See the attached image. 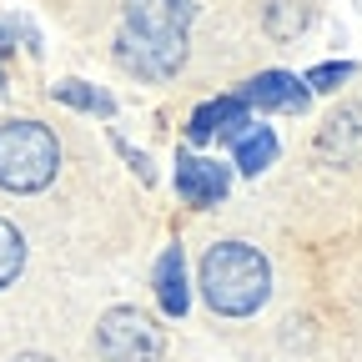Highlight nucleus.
<instances>
[{
    "label": "nucleus",
    "instance_id": "6e6552de",
    "mask_svg": "<svg viewBox=\"0 0 362 362\" xmlns=\"http://www.w3.org/2000/svg\"><path fill=\"white\" fill-rule=\"evenodd\" d=\"M252 126V116H247V101L242 96H221V101H206V106H197V116H192V141H211V136H237Z\"/></svg>",
    "mask_w": 362,
    "mask_h": 362
},
{
    "label": "nucleus",
    "instance_id": "423d86ee",
    "mask_svg": "<svg viewBox=\"0 0 362 362\" xmlns=\"http://www.w3.org/2000/svg\"><path fill=\"white\" fill-rule=\"evenodd\" d=\"M176 197L187 206H216L226 197V166L206 156H176Z\"/></svg>",
    "mask_w": 362,
    "mask_h": 362
},
{
    "label": "nucleus",
    "instance_id": "1a4fd4ad",
    "mask_svg": "<svg viewBox=\"0 0 362 362\" xmlns=\"http://www.w3.org/2000/svg\"><path fill=\"white\" fill-rule=\"evenodd\" d=\"M156 297H161V307L171 317L187 312V282H181V252L176 247L161 252V262H156Z\"/></svg>",
    "mask_w": 362,
    "mask_h": 362
},
{
    "label": "nucleus",
    "instance_id": "ddd939ff",
    "mask_svg": "<svg viewBox=\"0 0 362 362\" xmlns=\"http://www.w3.org/2000/svg\"><path fill=\"white\" fill-rule=\"evenodd\" d=\"M56 96L71 101V106H81V111H111V96H101V90H86L81 81H61Z\"/></svg>",
    "mask_w": 362,
    "mask_h": 362
},
{
    "label": "nucleus",
    "instance_id": "39448f33",
    "mask_svg": "<svg viewBox=\"0 0 362 362\" xmlns=\"http://www.w3.org/2000/svg\"><path fill=\"white\" fill-rule=\"evenodd\" d=\"M317 156L332 166H357L362 161V106H342L317 131Z\"/></svg>",
    "mask_w": 362,
    "mask_h": 362
},
{
    "label": "nucleus",
    "instance_id": "2eb2a0df",
    "mask_svg": "<svg viewBox=\"0 0 362 362\" xmlns=\"http://www.w3.org/2000/svg\"><path fill=\"white\" fill-rule=\"evenodd\" d=\"M16 362H56V357H40V352H21Z\"/></svg>",
    "mask_w": 362,
    "mask_h": 362
},
{
    "label": "nucleus",
    "instance_id": "0eeeda50",
    "mask_svg": "<svg viewBox=\"0 0 362 362\" xmlns=\"http://www.w3.org/2000/svg\"><path fill=\"white\" fill-rule=\"evenodd\" d=\"M242 101L262 106V111H302L307 106V86L297 76H287V71H262V76L247 81Z\"/></svg>",
    "mask_w": 362,
    "mask_h": 362
},
{
    "label": "nucleus",
    "instance_id": "4468645a",
    "mask_svg": "<svg viewBox=\"0 0 362 362\" xmlns=\"http://www.w3.org/2000/svg\"><path fill=\"white\" fill-rule=\"evenodd\" d=\"M352 76V66L347 61H327V66H317V71H307V81L302 86H312V90H332L337 81H347Z\"/></svg>",
    "mask_w": 362,
    "mask_h": 362
},
{
    "label": "nucleus",
    "instance_id": "9d476101",
    "mask_svg": "<svg viewBox=\"0 0 362 362\" xmlns=\"http://www.w3.org/2000/svg\"><path fill=\"white\" fill-rule=\"evenodd\" d=\"M272 156H277V136H272L267 126H247L242 136H237V166L242 171H267L272 166Z\"/></svg>",
    "mask_w": 362,
    "mask_h": 362
},
{
    "label": "nucleus",
    "instance_id": "20e7f679",
    "mask_svg": "<svg viewBox=\"0 0 362 362\" xmlns=\"http://www.w3.org/2000/svg\"><path fill=\"white\" fill-rule=\"evenodd\" d=\"M161 327L136 307H111L96 322V352L106 362H161Z\"/></svg>",
    "mask_w": 362,
    "mask_h": 362
},
{
    "label": "nucleus",
    "instance_id": "f8f14e48",
    "mask_svg": "<svg viewBox=\"0 0 362 362\" xmlns=\"http://www.w3.org/2000/svg\"><path fill=\"white\" fill-rule=\"evenodd\" d=\"M25 267V237L16 232L11 221H0V287H11Z\"/></svg>",
    "mask_w": 362,
    "mask_h": 362
},
{
    "label": "nucleus",
    "instance_id": "7ed1b4c3",
    "mask_svg": "<svg viewBox=\"0 0 362 362\" xmlns=\"http://www.w3.org/2000/svg\"><path fill=\"white\" fill-rule=\"evenodd\" d=\"M56 166H61V146H56L51 126H40V121L0 126V187L6 192H16V197L45 192L56 181Z\"/></svg>",
    "mask_w": 362,
    "mask_h": 362
},
{
    "label": "nucleus",
    "instance_id": "9b49d317",
    "mask_svg": "<svg viewBox=\"0 0 362 362\" xmlns=\"http://www.w3.org/2000/svg\"><path fill=\"white\" fill-rule=\"evenodd\" d=\"M307 0H267L262 6V25H267V35H277V40H292L302 25H307Z\"/></svg>",
    "mask_w": 362,
    "mask_h": 362
},
{
    "label": "nucleus",
    "instance_id": "f03ea898",
    "mask_svg": "<svg viewBox=\"0 0 362 362\" xmlns=\"http://www.w3.org/2000/svg\"><path fill=\"white\" fill-rule=\"evenodd\" d=\"M272 292V262L247 242H216L202 257V297L221 317H252Z\"/></svg>",
    "mask_w": 362,
    "mask_h": 362
},
{
    "label": "nucleus",
    "instance_id": "f257e3e1",
    "mask_svg": "<svg viewBox=\"0 0 362 362\" xmlns=\"http://www.w3.org/2000/svg\"><path fill=\"white\" fill-rule=\"evenodd\" d=\"M187 25H192V0H126L121 61L151 81L176 76V66L187 61Z\"/></svg>",
    "mask_w": 362,
    "mask_h": 362
}]
</instances>
